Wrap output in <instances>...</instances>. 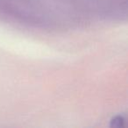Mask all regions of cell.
Wrapping results in <instances>:
<instances>
[{"label": "cell", "mask_w": 128, "mask_h": 128, "mask_svg": "<svg viewBox=\"0 0 128 128\" xmlns=\"http://www.w3.org/2000/svg\"><path fill=\"white\" fill-rule=\"evenodd\" d=\"M124 124V119L121 116H117V117L113 118L112 119V121H110V126H112V127H117V128L123 127Z\"/></svg>", "instance_id": "cell-1"}]
</instances>
